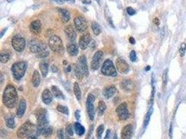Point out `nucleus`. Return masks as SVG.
Here are the masks:
<instances>
[{"instance_id": "f257e3e1", "label": "nucleus", "mask_w": 186, "mask_h": 139, "mask_svg": "<svg viewBox=\"0 0 186 139\" xmlns=\"http://www.w3.org/2000/svg\"><path fill=\"white\" fill-rule=\"evenodd\" d=\"M2 101L6 107L13 109L17 102V93L13 85H8L4 90L2 96Z\"/></svg>"}, {"instance_id": "f03ea898", "label": "nucleus", "mask_w": 186, "mask_h": 139, "mask_svg": "<svg viewBox=\"0 0 186 139\" xmlns=\"http://www.w3.org/2000/svg\"><path fill=\"white\" fill-rule=\"evenodd\" d=\"M75 75L78 78H82L83 77H87L89 75V68L87 65V59L85 56H80L78 62L75 67Z\"/></svg>"}, {"instance_id": "7ed1b4c3", "label": "nucleus", "mask_w": 186, "mask_h": 139, "mask_svg": "<svg viewBox=\"0 0 186 139\" xmlns=\"http://www.w3.org/2000/svg\"><path fill=\"white\" fill-rule=\"evenodd\" d=\"M27 64L25 61H19L15 63L11 67L13 77L16 80H20L25 75L27 70Z\"/></svg>"}, {"instance_id": "20e7f679", "label": "nucleus", "mask_w": 186, "mask_h": 139, "mask_svg": "<svg viewBox=\"0 0 186 139\" xmlns=\"http://www.w3.org/2000/svg\"><path fill=\"white\" fill-rule=\"evenodd\" d=\"M35 132H37V130L34 124H32L30 121H27L18 129L17 135L19 138H24L28 137L31 134L35 133Z\"/></svg>"}, {"instance_id": "39448f33", "label": "nucleus", "mask_w": 186, "mask_h": 139, "mask_svg": "<svg viewBox=\"0 0 186 139\" xmlns=\"http://www.w3.org/2000/svg\"><path fill=\"white\" fill-rule=\"evenodd\" d=\"M50 48L53 51L59 54H62L64 51V44L62 40L57 35H52L49 39Z\"/></svg>"}, {"instance_id": "423d86ee", "label": "nucleus", "mask_w": 186, "mask_h": 139, "mask_svg": "<svg viewBox=\"0 0 186 139\" xmlns=\"http://www.w3.org/2000/svg\"><path fill=\"white\" fill-rule=\"evenodd\" d=\"M101 72L104 75L108 77H116V70L111 60H106L101 67Z\"/></svg>"}, {"instance_id": "0eeeda50", "label": "nucleus", "mask_w": 186, "mask_h": 139, "mask_svg": "<svg viewBox=\"0 0 186 139\" xmlns=\"http://www.w3.org/2000/svg\"><path fill=\"white\" fill-rule=\"evenodd\" d=\"M37 127H45L49 125L48 115L47 111L44 109H41L37 114Z\"/></svg>"}, {"instance_id": "6e6552de", "label": "nucleus", "mask_w": 186, "mask_h": 139, "mask_svg": "<svg viewBox=\"0 0 186 139\" xmlns=\"http://www.w3.org/2000/svg\"><path fill=\"white\" fill-rule=\"evenodd\" d=\"M116 113L119 118L121 120H126L130 117V112L128 111V107L126 102L121 103L116 109Z\"/></svg>"}, {"instance_id": "1a4fd4ad", "label": "nucleus", "mask_w": 186, "mask_h": 139, "mask_svg": "<svg viewBox=\"0 0 186 139\" xmlns=\"http://www.w3.org/2000/svg\"><path fill=\"white\" fill-rule=\"evenodd\" d=\"M26 42L25 38L20 35H15L12 39V46L17 51H23L25 47Z\"/></svg>"}, {"instance_id": "9d476101", "label": "nucleus", "mask_w": 186, "mask_h": 139, "mask_svg": "<svg viewBox=\"0 0 186 139\" xmlns=\"http://www.w3.org/2000/svg\"><path fill=\"white\" fill-rule=\"evenodd\" d=\"M95 97L94 95H92L91 93L88 95L87 100V113H88L89 117L91 121L93 120L95 118V108L93 102H95Z\"/></svg>"}, {"instance_id": "9b49d317", "label": "nucleus", "mask_w": 186, "mask_h": 139, "mask_svg": "<svg viewBox=\"0 0 186 139\" xmlns=\"http://www.w3.org/2000/svg\"><path fill=\"white\" fill-rule=\"evenodd\" d=\"M103 52L101 50L96 51L93 55V58H92L91 63V67L93 70H96L100 67L101 65V63L103 60Z\"/></svg>"}, {"instance_id": "f8f14e48", "label": "nucleus", "mask_w": 186, "mask_h": 139, "mask_svg": "<svg viewBox=\"0 0 186 139\" xmlns=\"http://www.w3.org/2000/svg\"><path fill=\"white\" fill-rule=\"evenodd\" d=\"M74 24H75L76 29L79 32H84L87 30V22L86 19L82 16H77L74 19Z\"/></svg>"}, {"instance_id": "ddd939ff", "label": "nucleus", "mask_w": 186, "mask_h": 139, "mask_svg": "<svg viewBox=\"0 0 186 139\" xmlns=\"http://www.w3.org/2000/svg\"><path fill=\"white\" fill-rule=\"evenodd\" d=\"M116 66L117 70L121 74H126L129 71V65L125 60L119 58L116 61Z\"/></svg>"}, {"instance_id": "4468645a", "label": "nucleus", "mask_w": 186, "mask_h": 139, "mask_svg": "<svg viewBox=\"0 0 186 139\" xmlns=\"http://www.w3.org/2000/svg\"><path fill=\"white\" fill-rule=\"evenodd\" d=\"M91 41V38L89 33H86L80 37L79 41V46L82 49H86L90 45Z\"/></svg>"}, {"instance_id": "2eb2a0df", "label": "nucleus", "mask_w": 186, "mask_h": 139, "mask_svg": "<svg viewBox=\"0 0 186 139\" xmlns=\"http://www.w3.org/2000/svg\"><path fill=\"white\" fill-rule=\"evenodd\" d=\"M133 134V127L132 124H129L126 125L121 131V138L130 139Z\"/></svg>"}, {"instance_id": "dca6fc26", "label": "nucleus", "mask_w": 186, "mask_h": 139, "mask_svg": "<svg viewBox=\"0 0 186 139\" xmlns=\"http://www.w3.org/2000/svg\"><path fill=\"white\" fill-rule=\"evenodd\" d=\"M36 54L38 58H42V59L47 57L49 55V50L47 47V45L42 41H40L39 47H38V51Z\"/></svg>"}, {"instance_id": "f3484780", "label": "nucleus", "mask_w": 186, "mask_h": 139, "mask_svg": "<svg viewBox=\"0 0 186 139\" xmlns=\"http://www.w3.org/2000/svg\"><path fill=\"white\" fill-rule=\"evenodd\" d=\"M30 30L33 34H38L41 31V22L40 20H34L31 22L30 25Z\"/></svg>"}, {"instance_id": "a211bd4d", "label": "nucleus", "mask_w": 186, "mask_h": 139, "mask_svg": "<svg viewBox=\"0 0 186 139\" xmlns=\"http://www.w3.org/2000/svg\"><path fill=\"white\" fill-rule=\"evenodd\" d=\"M37 133L39 135H43L45 137H50L52 134V127L50 125L45 127H37Z\"/></svg>"}, {"instance_id": "6ab92c4d", "label": "nucleus", "mask_w": 186, "mask_h": 139, "mask_svg": "<svg viewBox=\"0 0 186 139\" xmlns=\"http://www.w3.org/2000/svg\"><path fill=\"white\" fill-rule=\"evenodd\" d=\"M64 31H65V33L66 35H67L68 38L72 42L75 41V40L76 39V36H77V34H76L75 31L73 27L71 25L66 26Z\"/></svg>"}, {"instance_id": "aec40b11", "label": "nucleus", "mask_w": 186, "mask_h": 139, "mask_svg": "<svg viewBox=\"0 0 186 139\" xmlns=\"http://www.w3.org/2000/svg\"><path fill=\"white\" fill-rule=\"evenodd\" d=\"M42 100L45 104H50L53 100V95L49 89H45L42 94Z\"/></svg>"}, {"instance_id": "412c9836", "label": "nucleus", "mask_w": 186, "mask_h": 139, "mask_svg": "<svg viewBox=\"0 0 186 139\" xmlns=\"http://www.w3.org/2000/svg\"><path fill=\"white\" fill-rule=\"evenodd\" d=\"M116 92V88L114 86H109L104 88L103 91V94L107 99H109L111 97L114 96Z\"/></svg>"}, {"instance_id": "4be33fe9", "label": "nucleus", "mask_w": 186, "mask_h": 139, "mask_svg": "<svg viewBox=\"0 0 186 139\" xmlns=\"http://www.w3.org/2000/svg\"><path fill=\"white\" fill-rule=\"evenodd\" d=\"M26 108H27V102L25 100L22 99L19 103L18 109L17 110V116L18 118H22L25 114Z\"/></svg>"}, {"instance_id": "5701e85b", "label": "nucleus", "mask_w": 186, "mask_h": 139, "mask_svg": "<svg viewBox=\"0 0 186 139\" xmlns=\"http://www.w3.org/2000/svg\"><path fill=\"white\" fill-rule=\"evenodd\" d=\"M58 11H59V14H60L61 19V20H62V22H64V23H66V22H68L71 18L70 13L68 12V11H67L66 9L59 8V9H58Z\"/></svg>"}, {"instance_id": "b1692460", "label": "nucleus", "mask_w": 186, "mask_h": 139, "mask_svg": "<svg viewBox=\"0 0 186 139\" xmlns=\"http://www.w3.org/2000/svg\"><path fill=\"white\" fill-rule=\"evenodd\" d=\"M67 51L71 56H75L78 54L79 49L77 46L74 43H70L67 46Z\"/></svg>"}, {"instance_id": "393cba45", "label": "nucleus", "mask_w": 186, "mask_h": 139, "mask_svg": "<svg viewBox=\"0 0 186 139\" xmlns=\"http://www.w3.org/2000/svg\"><path fill=\"white\" fill-rule=\"evenodd\" d=\"M51 91L52 95H54L56 98H57V99H65V96H64V93L61 91L60 89H59L57 86H52L51 88Z\"/></svg>"}, {"instance_id": "a878e982", "label": "nucleus", "mask_w": 186, "mask_h": 139, "mask_svg": "<svg viewBox=\"0 0 186 139\" xmlns=\"http://www.w3.org/2000/svg\"><path fill=\"white\" fill-rule=\"evenodd\" d=\"M32 84L34 87H38L39 86L40 83V77L39 75V72L37 70H35L34 72L33 75H32Z\"/></svg>"}, {"instance_id": "bb28decb", "label": "nucleus", "mask_w": 186, "mask_h": 139, "mask_svg": "<svg viewBox=\"0 0 186 139\" xmlns=\"http://www.w3.org/2000/svg\"><path fill=\"white\" fill-rule=\"evenodd\" d=\"M39 67L41 72L42 75L45 77L48 73V64L46 61H43L39 63Z\"/></svg>"}, {"instance_id": "cd10ccee", "label": "nucleus", "mask_w": 186, "mask_h": 139, "mask_svg": "<svg viewBox=\"0 0 186 139\" xmlns=\"http://www.w3.org/2000/svg\"><path fill=\"white\" fill-rule=\"evenodd\" d=\"M153 107L151 106V107H150V109H148V112L146 113V116H145V118H144V124H143L144 129H146L147 127V126H148V123H149L150 120H151V117L152 116V114H153Z\"/></svg>"}, {"instance_id": "c85d7f7f", "label": "nucleus", "mask_w": 186, "mask_h": 139, "mask_svg": "<svg viewBox=\"0 0 186 139\" xmlns=\"http://www.w3.org/2000/svg\"><path fill=\"white\" fill-rule=\"evenodd\" d=\"M74 129H75L76 134L79 136H82L85 133V128L78 122H75L74 124Z\"/></svg>"}, {"instance_id": "c756f323", "label": "nucleus", "mask_w": 186, "mask_h": 139, "mask_svg": "<svg viewBox=\"0 0 186 139\" xmlns=\"http://www.w3.org/2000/svg\"><path fill=\"white\" fill-rule=\"evenodd\" d=\"M121 86L126 90H131L133 89L134 84L131 80H124L121 83Z\"/></svg>"}, {"instance_id": "7c9ffc66", "label": "nucleus", "mask_w": 186, "mask_h": 139, "mask_svg": "<svg viewBox=\"0 0 186 139\" xmlns=\"http://www.w3.org/2000/svg\"><path fill=\"white\" fill-rule=\"evenodd\" d=\"M10 59V54L7 51H2L0 55V61L2 63H6Z\"/></svg>"}, {"instance_id": "2f4dec72", "label": "nucleus", "mask_w": 186, "mask_h": 139, "mask_svg": "<svg viewBox=\"0 0 186 139\" xmlns=\"http://www.w3.org/2000/svg\"><path fill=\"white\" fill-rule=\"evenodd\" d=\"M73 91H74V93H75L77 100L80 101L81 100V98H82V93H81L80 86H79V84L77 83V82H75V83L74 84Z\"/></svg>"}, {"instance_id": "473e14b6", "label": "nucleus", "mask_w": 186, "mask_h": 139, "mask_svg": "<svg viewBox=\"0 0 186 139\" xmlns=\"http://www.w3.org/2000/svg\"><path fill=\"white\" fill-rule=\"evenodd\" d=\"M91 29L92 31H93V33H94L96 35H98L101 33V27H100L99 24L97 23L96 22H93L91 23Z\"/></svg>"}, {"instance_id": "72a5a7b5", "label": "nucleus", "mask_w": 186, "mask_h": 139, "mask_svg": "<svg viewBox=\"0 0 186 139\" xmlns=\"http://www.w3.org/2000/svg\"><path fill=\"white\" fill-rule=\"evenodd\" d=\"M106 104L103 101H100L98 105V112L99 116H102L106 110Z\"/></svg>"}, {"instance_id": "f704fd0d", "label": "nucleus", "mask_w": 186, "mask_h": 139, "mask_svg": "<svg viewBox=\"0 0 186 139\" xmlns=\"http://www.w3.org/2000/svg\"><path fill=\"white\" fill-rule=\"evenodd\" d=\"M6 124L9 128L13 129L15 126V120L13 117H9L6 119Z\"/></svg>"}, {"instance_id": "c9c22d12", "label": "nucleus", "mask_w": 186, "mask_h": 139, "mask_svg": "<svg viewBox=\"0 0 186 139\" xmlns=\"http://www.w3.org/2000/svg\"><path fill=\"white\" fill-rule=\"evenodd\" d=\"M56 109H57V111H59V112L62 113V114H64L65 115H67V116L69 114V111H68V109L67 106L59 104V105H57V106H56Z\"/></svg>"}, {"instance_id": "e433bc0d", "label": "nucleus", "mask_w": 186, "mask_h": 139, "mask_svg": "<svg viewBox=\"0 0 186 139\" xmlns=\"http://www.w3.org/2000/svg\"><path fill=\"white\" fill-rule=\"evenodd\" d=\"M103 132H104V126L103 124H101L96 130V136L98 139H101Z\"/></svg>"}, {"instance_id": "4c0bfd02", "label": "nucleus", "mask_w": 186, "mask_h": 139, "mask_svg": "<svg viewBox=\"0 0 186 139\" xmlns=\"http://www.w3.org/2000/svg\"><path fill=\"white\" fill-rule=\"evenodd\" d=\"M186 52V43H181L180 47H179V54L181 57H183L185 56Z\"/></svg>"}, {"instance_id": "58836bf2", "label": "nucleus", "mask_w": 186, "mask_h": 139, "mask_svg": "<svg viewBox=\"0 0 186 139\" xmlns=\"http://www.w3.org/2000/svg\"><path fill=\"white\" fill-rule=\"evenodd\" d=\"M66 133L68 134V135L70 136H73L74 132H73V126L72 124H68L67 126H66Z\"/></svg>"}, {"instance_id": "ea45409f", "label": "nucleus", "mask_w": 186, "mask_h": 139, "mask_svg": "<svg viewBox=\"0 0 186 139\" xmlns=\"http://www.w3.org/2000/svg\"><path fill=\"white\" fill-rule=\"evenodd\" d=\"M167 73H168V70L167 69H166L162 74V83H163V86L164 87L166 86L167 83Z\"/></svg>"}, {"instance_id": "a19ab883", "label": "nucleus", "mask_w": 186, "mask_h": 139, "mask_svg": "<svg viewBox=\"0 0 186 139\" xmlns=\"http://www.w3.org/2000/svg\"><path fill=\"white\" fill-rule=\"evenodd\" d=\"M137 54H136V52L134 50L131 51V52L130 53V59L132 62H135L137 61Z\"/></svg>"}, {"instance_id": "79ce46f5", "label": "nucleus", "mask_w": 186, "mask_h": 139, "mask_svg": "<svg viewBox=\"0 0 186 139\" xmlns=\"http://www.w3.org/2000/svg\"><path fill=\"white\" fill-rule=\"evenodd\" d=\"M126 11H127L128 14L129 15H134L136 13L135 11L134 10L132 7H130V6H129V7H127Z\"/></svg>"}, {"instance_id": "37998d69", "label": "nucleus", "mask_w": 186, "mask_h": 139, "mask_svg": "<svg viewBox=\"0 0 186 139\" xmlns=\"http://www.w3.org/2000/svg\"><path fill=\"white\" fill-rule=\"evenodd\" d=\"M57 136L59 139H64V134L63 129H59L57 131Z\"/></svg>"}, {"instance_id": "c03bdc74", "label": "nucleus", "mask_w": 186, "mask_h": 139, "mask_svg": "<svg viewBox=\"0 0 186 139\" xmlns=\"http://www.w3.org/2000/svg\"><path fill=\"white\" fill-rule=\"evenodd\" d=\"M172 136H173V124H172V122H171L170 127H169V138H172Z\"/></svg>"}, {"instance_id": "a18cd8bd", "label": "nucleus", "mask_w": 186, "mask_h": 139, "mask_svg": "<svg viewBox=\"0 0 186 139\" xmlns=\"http://www.w3.org/2000/svg\"><path fill=\"white\" fill-rule=\"evenodd\" d=\"M38 134L37 133L36 134L34 133V134H31V135L27 137V138H28V139H38Z\"/></svg>"}, {"instance_id": "49530a36", "label": "nucleus", "mask_w": 186, "mask_h": 139, "mask_svg": "<svg viewBox=\"0 0 186 139\" xmlns=\"http://www.w3.org/2000/svg\"><path fill=\"white\" fill-rule=\"evenodd\" d=\"M75 116L77 120H80V110H77L75 113Z\"/></svg>"}, {"instance_id": "de8ad7c7", "label": "nucleus", "mask_w": 186, "mask_h": 139, "mask_svg": "<svg viewBox=\"0 0 186 139\" xmlns=\"http://www.w3.org/2000/svg\"><path fill=\"white\" fill-rule=\"evenodd\" d=\"M111 136V132L109 129H107L106 132V134H105V139H109V137H110Z\"/></svg>"}, {"instance_id": "09e8293b", "label": "nucleus", "mask_w": 186, "mask_h": 139, "mask_svg": "<svg viewBox=\"0 0 186 139\" xmlns=\"http://www.w3.org/2000/svg\"><path fill=\"white\" fill-rule=\"evenodd\" d=\"M153 23L155 24V25L158 26L160 25V20L158 18V17H155L154 19H153Z\"/></svg>"}, {"instance_id": "8fccbe9b", "label": "nucleus", "mask_w": 186, "mask_h": 139, "mask_svg": "<svg viewBox=\"0 0 186 139\" xmlns=\"http://www.w3.org/2000/svg\"><path fill=\"white\" fill-rule=\"evenodd\" d=\"M93 126H91V127H90V129H89V131L90 132H89V134H88V135H87V139H88L89 138V137H90L89 136H91V134L92 133V132H93Z\"/></svg>"}, {"instance_id": "3c124183", "label": "nucleus", "mask_w": 186, "mask_h": 139, "mask_svg": "<svg viewBox=\"0 0 186 139\" xmlns=\"http://www.w3.org/2000/svg\"><path fill=\"white\" fill-rule=\"evenodd\" d=\"M129 41H130V43L131 44L134 45L135 44V40L134 39V38H132V37H130V38H129Z\"/></svg>"}, {"instance_id": "603ef678", "label": "nucleus", "mask_w": 186, "mask_h": 139, "mask_svg": "<svg viewBox=\"0 0 186 139\" xmlns=\"http://www.w3.org/2000/svg\"><path fill=\"white\" fill-rule=\"evenodd\" d=\"M108 22H109V25H110L111 27H114V24H113V22H112V21H111V19L110 18V17H108Z\"/></svg>"}, {"instance_id": "864d4df0", "label": "nucleus", "mask_w": 186, "mask_h": 139, "mask_svg": "<svg viewBox=\"0 0 186 139\" xmlns=\"http://www.w3.org/2000/svg\"><path fill=\"white\" fill-rule=\"evenodd\" d=\"M6 30H7V28L4 29H3L2 31H1V35H1V37L3 36V35H4V33H5V32L6 31Z\"/></svg>"}, {"instance_id": "5fc2aeb1", "label": "nucleus", "mask_w": 186, "mask_h": 139, "mask_svg": "<svg viewBox=\"0 0 186 139\" xmlns=\"http://www.w3.org/2000/svg\"><path fill=\"white\" fill-rule=\"evenodd\" d=\"M82 2H83V4H91V1H87V0H82Z\"/></svg>"}, {"instance_id": "6e6d98bb", "label": "nucleus", "mask_w": 186, "mask_h": 139, "mask_svg": "<svg viewBox=\"0 0 186 139\" xmlns=\"http://www.w3.org/2000/svg\"><path fill=\"white\" fill-rule=\"evenodd\" d=\"M53 1H55V2L59 3V4H63V1H62V0H53Z\"/></svg>"}, {"instance_id": "4d7b16f0", "label": "nucleus", "mask_w": 186, "mask_h": 139, "mask_svg": "<svg viewBox=\"0 0 186 139\" xmlns=\"http://www.w3.org/2000/svg\"><path fill=\"white\" fill-rule=\"evenodd\" d=\"M0 77H1V84H2L3 82H4V77H3L2 74H1V75H0Z\"/></svg>"}, {"instance_id": "13d9d810", "label": "nucleus", "mask_w": 186, "mask_h": 139, "mask_svg": "<svg viewBox=\"0 0 186 139\" xmlns=\"http://www.w3.org/2000/svg\"><path fill=\"white\" fill-rule=\"evenodd\" d=\"M150 69H151V67H150V66H147L146 68H145V70H146V71H148Z\"/></svg>"}, {"instance_id": "bf43d9fd", "label": "nucleus", "mask_w": 186, "mask_h": 139, "mask_svg": "<svg viewBox=\"0 0 186 139\" xmlns=\"http://www.w3.org/2000/svg\"><path fill=\"white\" fill-rule=\"evenodd\" d=\"M112 139H117V136H116V134L114 135V136H113Z\"/></svg>"}, {"instance_id": "052dcab7", "label": "nucleus", "mask_w": 186, "mask_h": 139, "mask_svg": "<svg viewBox=\"0 0 186 139\" xmlns=\"http://www.w3.org/2000/svg\"><path fill=\"white\" fill-rule=\"evenodd\" d=\"M71 66H68V72H70V71H71Z\"/></svg>"}, {"instance_id": "680f3d73", "label": "nucleus", "mask_w": 186, "mask_h": 139, "mask_svg": "<svg viewBox=\"0 0 186 139\" xmlns=\"http://www.w3.org/2000/svg\"><path fill=\"white\" fill-rule=\"evenodd\" d=\"M8 2H12V1H13L14 0H7Z\"/></svg>"}, {"instance_id": "e2e57ef3", "label": "nucleus", "mask_w": 186, "mask_h": 139, "mask_svg": "<svg viewBox=\"0 0 186 139\" xmlns=\"http://www.w3.org/2000/svg\"><path fill=\"white\" fill-rule=\"evenodd\" d=\"M68 139H71V138H68Z\"/></svg>"}, {"instance_id": "0e129e2a", "label": "nucleus", "mask_w": 186, "mask_h": 139, "mask_svg": "<svg viewBox=\"0 0 186 139\" xmlns=\"http://www.w3.org/2000/svg\"><path fill=\"white\" fill-rule=\"evenodd\" d=\"M92 139H94V138H92Z\"/></svg>"}]
</instances>
